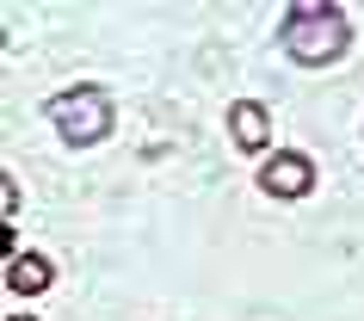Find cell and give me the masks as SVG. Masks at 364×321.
I'll list each match as a JSON object with an SVG mask.
<instances>
[{"label":"cell","instance_id":"obj_1","mask_svg":"<svg viewBox=\"0 0 364 321\" xmlns=\"http://www.w3.org/2000/svg\"><path fill=\"white\" fill-rule=\"evenodd\" d=\"M346 43H352V19H346L333 0H296L284 13V56L303 62V68H321V62H340Z\"/></svg>","mask_w":364,"mask_h":321},{"label":"cell","instance_id":"obj_2","mask_svg":"<svg viewBox=\"0 0 364 321\" xmlns=\"http://www.w3.org/2000/svg\"><path fill=\"white\" fill-rule=\"evenodd\" d=\"M43 112H50V124L62 130V142H75V149H93V142H105V130H112V99L99 93V87H68V93H56Z\"/></svg>","mask_w":364,"mask_h":321},{"label":"cell","instance_id":"obj_3","mask_svg":"<svg viewBox=\"0 0 364 321\" xmlns=\"http://www.w3.org/2000/svg\"><path fill=\"white\" fill-rule=\"evenodd\" d=\"M259 191H272V198H303V191H315V161L296 154V149L266 154L259 161Z\"/></svg>","mask_w":364,"mask_h":321},{"label":"cell","instance_id":"obj_4","mask_svg":"<svg viewBox=\"0 0 364 321\" xmlns=\"http://www.w3.org/2000/svg\"><path fill=\"white\" fill-rule=\"evenodd\" d=\"M229 136H235V149H241V154H266V142H272V117H266V105H259V99H235Z\"/></svg>","mask_w":364,"mask_h":321},{"label":"cell","instance_id":"obj_5","mask_svg":"<svg viewBox=\"0 0 364 321\" xmlns=\"http://www.w3.org/2000/svg\"><path fill=\"white\" fill-rule=\"evenodd\" d=\"M56 284V265L43 260V253H6V290L13 297H38Z\"/></svg>","mask_w":364,"mask_h":321},{"label":"cell","instance_id":"obj_6","mask_svg":"<svg viewBox=\"0 0 364 321\" xmlns=\"http://www.w3.org/2000/svg\"><path fill=\"white\" fill-rule=\"evenodd\" d=\"M0 191H6V198H0V204H6V216H13V210H19V179H13V173H6V179H0Z\"/></svg>","mask_w":364,"mask_h":321},{"label":"cell","instance_id":"obj_7","mask_svg":"<svg viewBox=\"0 0 364 321\" xmlns=\"http://www.w3.org/2000/svg\"><path fill=\"white\" fill-rule=\"evenodd\" d=\"M13 321H38V315H13Z\"/></svg>","mask_w":364,"mask_h":321}]
</instances>
